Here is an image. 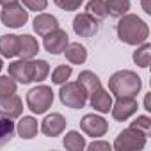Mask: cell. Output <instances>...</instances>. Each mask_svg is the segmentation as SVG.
<instances>
[{
    "instance_id": "1",
    "label": "cell",
    "mask_w": 151,
    "mask_h": 151,
    "mask_svg": "<svg viewBox=\"0 0 151 151\" xmlns=\"http://www.w3.org/2000/svg\"><path fill=\"white\" fill-rule=\"evenodd\" d=\"M116 30H117V37L123 43L132 45V46H139L144 41H147V37H149L147 23L142 18H139L137 14H128V13L123 14L119 18Z\"/></svg>"
},
{
    "instance_id": "2",
    "label": "cell",
    "mask_w": 151,
    "mask_h": 151,
    "mask_svg": "<svg viewBox=\"0 0 151 151\" xmlns=\"http://www.w3.org/2000/svg\"><path fill=\"white\" fill-rule=\"evenodd\" d=\"M142 87V80L135 71L130 69H121L116 71L112 77L109 78V91L116 96H137Z\"/></svg>"
},
{
    "instance_id": "3",
    "label": "cell",
    "mask_w": 151,
    "mask_h": 151,
    "mask_svg": "<svg viewBox=\"0 0 151 151\" xmlns=\"http://www.w3.org/2000/svg\"><path fill=\"white\" fill-rule=\"evenodd\" d=\"M59 98H60L62 105H66L69 109H84L89 94L78 82H64V84H60Z\"/></svg>"
},
{
    "instance_id": "4",
    "label": "cell",
    "mask_w": 151,
    "mask_h": 151,
    "mask_svg": "<svg viewBox=\"0 0 151 151\" xmlns=\"http://www.w3.org/2000/svg\"><path fill=\"white\" fill-rule=\"evenodd\" d=\"M146 140H147V133H144V132H140V130L130 126V128L123 130V132L116 137L112 147H114L116 151H133V149H142V147L146 146Z\"/></svg>"
},
{
    "instance_id": "5",
    "label": "cell",
    "mask_w": 151,
    "mask_h": 151,
    "mask_svg": "<svg viewBox=\"0 0 151 151\" xmlns=\"http://www.w3.org/2000/svg\"><path fill=\"white\" fill-rule=\"evenodd\" d=\"M53 103V91L48 86H36L27 93V105L34 114H45Z\"/></svg>"
},
{
    "instance_id": "6",
    "label": "cell",
    "mask_w": 151,
    "mask_h": 151,
    "mask_svg": "<svg viewBox=\"0 0 151 151\" xmlns=\"http://www.w3.org/2000/svg\"><path fill=\"white\" fill-rule=\"evenodd\" d=\"M0 20L6 27H11V29H20L27 23L29 20V11L23 9V6H20L18 2L14 4H7L4 6V9L0 11Z\"/></svg>"
},
{
    "instance_id": "7",
    "label": "cell",
    "mask_w": 151,
    "mask_h": 151,
    "mask_svg": "<svg viewBox=\"0 0 151 151\" xmlns=\"http://www.w3.org/2000/svg\"><path fill=\"white\" fill-rule=\"evenodd\" d=\"M80 128L86 135L93 137V139H98V137H103L109 130V123L101 117V116H96V114H86L80 121Z\"/></svg>"
},
{
    "instance_id": "8",
    "label": "cell",
    "mask_w": 151,
    "mask_h": 151,
    "mask_svg": "<svg viewBox=\"0 0 151 151\" xmlns=\"http://www.w3.org/2000/svg\"><path fill=\"white\" fill-rule=\"evenodd\" d=\"M137 109L139 105H137L135 96H121L116 100V103H112L110 112L116 121H126L128 117H132L137 112Z\"/></svg>"
},
{
    "instance_id": "9",
    "label": "cell",
    "mask_w": 151,
    "mask_h": 151,
    "mask_svg": "<svg viewBox=\"0 0 151 151\" xmlns=\"http://www.w3.org/2000/svg\"><path fill=\"white\" fill-rule=\"evenodd\" d=\"M43 37H45L43 45H45L46 52L52 53V55H59V53H62L64 48H66L68 43H69V36H68V32L62 30V29H55V30L48 32V34L43 36Z\"/></svg>"
},
{
    "instance_id": "10",
    "label": "cell",
    "mask_w": 151,
    "mask_h": 151,
    "mask_svg": "<svg viewBox=\"0 0 151 151\" xmlns=\"http://www.w3.org/2000/svg\"><path fill=\"white\" fill-rule=\"evenodd\" d=\"M9 77L20 84L32 82V59H20L9 64Z\"/></svg>"
},
{
    "instance_id": "11",
    "label": "cell",
    "mask_w": 151,
    "mask_h": 151,
    "mask_svg": "<svg viewBox=\"0 0 151 151\" xmlns=\"http://www.w3.org/2000/svg\"><path fill=\"white\" fill-rule=\"evenodd\" d=\"M23 112V103L22 98L16 94H0V116L16 119Z\"/></svg>"
},
{
    "instance_id": "12",
    "label": "cell",
    "mask_w": 151,
    "mask_h": 151,
    "mask_svg": "<svg viewBox=\"0 0 151 151\" xmlns=\"http://www.w3.org/2000/svg\"><path fill=\"white\" fill-rule=\"evenodd\" d=\"M66 124H68V121H66V117L62 114L52 112L41 121V132L46 137H59L66 130Z\"/></svg>"
},
{
    "instance_id": "13",
    "label": "cell",
    "mask_w": 151,
    "mask_h": 151,
    "mask_svg": "<svg viewBox=\"0 0 151 151\" xmlns=\"http://www.w3.org/2000/svg\"><path fill=\"white\" fill-rule=\"evenodd\" d=\"M73 30L80 37H93L98 32V22L91 18L87 13H80L73 20Z\"/></svg>"
},
{
    "instance_id": "14",
    "label": "cell",
    "mask_w": 151,
    "mask_h": 151,
    "mask_svg": "<svg viewBox=\"0 0 151 151\" xmlns=\"http://www.w3.org/2000/svg\"><path fill=\"white\" fill-rule=\"evenodd\" d=\"M89 103L91 107L100 112V114H107L112 107V96L109 94V91H105L103 87H98L96 91H93L89 94Z\"/></svg>"
},
{
    "instance_id": "15",
    "label": "cell",
    "mask_w": 151,
    "mask_h": 151,
    "mask_svg": "<svg viewBox=\"0 0 151 151\" xmlns=\"http://www.w3.org/2000/svg\"><path fill=\"white\" fill-rule=\"evenodd\" d=\"M0 53L6 59H13L20 53V36L6 34L0 36Z\"/></svg>"
},
{
    "instance_id": "16",
    "label": "cell",
    "mask_w": 151,
    "mask_h": 151,
    "mask_svg": "<svg viewBox=\"0 0 151 151\" xmlns=\"http://www.w3.org/2000/svg\"><path fill=\"white\" fill-rule=\"evenodd\" d=\"M55 29H59V20L53 14L41 13V14L36 16V20H34V30L39 36H46L48 32H52Z\"/></svg>"
},
{
    "instance_id": "17",
    "label": "cell",
    "mask_w": 151,
    "mask_h": 151,
    "mask_svg": "<svg viewBox=\"0 0 151 151\" xmlns=\"http://www.w3.org/2000/svg\"><path fill=\"white\" fill-rule=\"evenodd\" d=\"M37 130H39V124H37V119L32 117V116H23L16 126V132L22 139L25 140H30L37 135Z\"/></svg>"
},
{
    "instance_id": "18",
    "label": "cell",
    "mask_w": 151,
    "mask_h": 151,
    "mask_svg": "<svg viewBox=\"0 0 151 151\" xmlns=\"http://www.w3.org/2000/svg\"><path fill=\"white\" fill-rule=\"evenodd\" d=\"M62 53L66 55V59L71 64H84L87 60V50L80 43H68V46L64 48Z\"/></svg>"
},
{
    "instance_id": "19",
    "label": "cell",
    "mask_w": 151,
    "mask_h": 151,
    "mask_svg": "<svg viewBox=\"0 0 151 151\" xmlns=\"http://www.w3.org/2000/svg\"><path fill=\"white\" fill-rule=\"evenodd\" d=\"M39 52V45L36 41V37H32L30 34H23L20 36V57L22 59H34Z\"/></svg>"
},
{
    "instance_id": "20",
    "label": "cell",
    "mask_w": 151,
    "mask_h": 151,
    "mask_svg": "<svg viewBox=\"0 0 151 151\" xmlns=\"http://www.w3.org/2000/svg\"><path fill=\"white\" fill-rule=\"evenodd\" d=\"M62 144H64V147L69 149V151H82V149H86V139H84V137L80 135V132H77V130L68 132L66 137H64V140H62Z\"/></svg>"
},
{
    "instance_id": "21",
    "label": "cell",
    "mask_w": 151,
    "mask_h": 151,
    "mask_svg": "<svg viewBox=\"0 0 151 151\" xmlns=\"http://www.w3.org/2000/svg\"><path fill=\"white\" fill-rule=\"evenodd\" d=\"M78 84L87 91V94H91L93 91H96L98 87H101V82L98 78V75H94L93 71L86 69V71H80L78 75Z\"/></svg>"
},
{
    "instance_id": "22",
    "label": "cell",
    "mask_w": 151,
    "mask_h": 151,
    "mask_svg": "<svg viewBox=\"0 0 151 151\" xmlns=\"http://www.w3.org/2000/svg\"><path fill=\"white\" fill-rule=\"evenodd\" d=\"M105 7L107 14L112 18H121L130 11V0H105Z\"/></svg>"
},
{
    "instance_id": "23",
    "label": "cell",
    "mask_w": 151,
    "mask_h": 151,
    "mask_svg": "<svg viewBox=\"0 0 151 151\" xmlns=\"http://www.w3.org/2000/svg\"><path fill=\"white\" fill-rule=\"evenodd\" d=\"M151 60V45L147 41H144L142 45H139V48L133 52V62L139 68H147Z\"/></svg>"
},
{
    "instance_id": "24",
    "label": "cell",
    "mask_w": 151,
    "mask_h": 151,
    "mask_svg": "<svg viewBox=\"0 0 151 151\" xmlns=\"http://www.w3.org/2000/svg\"><path fill=\"white\" fill-rule=\"evenodd\" d=\"M86 13L94 18L96 22H101L107 16V7H105V0H89L86 6Z\"/></svg>"
},
{
    "instance_id": "25",
    "label": "cell",
    "mask_w": 151,
    "mask_h": 151,
    "mask_svg": "<svg viewBox=\"0 0 151 151\" xmlns=\"http://www.w3.org/2000/svg\"><path fill=\"white\" fill-rule=\"evenodd\" d=\"M14 130H16V126H14L13 119L0 116V147H2L4 144H7V142L13 139Z\"/></svg>"
},
{
    "instance_id": "26",
    "label": "cell",
    "mask_w": 151,
    "mask_h": 151,
    "mask_svg": "<svg viewBox=\"0 0 151 151\" xmlns=\"http://www.w3.org/2000/svg\"><path fill=\"white\" fill-rule=\"evenodd\" d=\"M50 73V64L43 59L32 60V82H43Z\"/></svg>"
},
{
    "instance_id": "27",
    "label": "cell",
    "mask_w": 151,
    "mask_h": 151,
    "mask_svg": "<svg viewBox=\"0 0 151 151\" xmlns=\"http://www.w3.org/2000/svg\"><path fill=\"white\" fill-rule=\"evenodd\" d=\"M71 73H73L71 66H68V64H60V66H57V68L53 69V73H52V82L57 84V86H60V84H64V82L69 80Z\"/></svg>"
},
{
    "instance_id": "28",
    "label": "cell",
    "mask_w": 151,
    "mask_h": 151,
    "mask_svg": "<svg viewBox=\"0 0 151 151\" xmlns=\"http://www.w3.org/2000/svg\"><path fill=\"white\" fill-rule=\"evenodd\" d=\"M16 80H13L9 75L7 77H0V94H14L16 93Z\"/></svg>"
},
{
    "instance_id": "29",
    "label": "cell",
    "mask_w": 151,
    "mask_h": 151,
    "mask_svg": "<svg viewBox=\"0 0 151 151\" xmlns=\"http://www.w3.org/2000/svg\"><path fill=\"white\" fill-rule=\"evenodd\" d=\"M53 4L62 11H77L84 4V0H53Z\"/></svg>"
},
{
    "instance_id": "30",
    "label": "cell",
    "mask_w": 151,
    "mask_h": 151,
    "mask_svg": "<svg viewBox=\"0 0 151 151\" xmlns=\"http://www.w3.org/2000/svg\"><path fill=\"white\" fill-rule=\"evenodd\" d=\"M130 126L137 128V130H140L144 133H149V130H151V119H149V116H137V119Z\"/></svg>"
},
{
    "instance_id": "31",
    "label": "cell",
    "mask_w": 151,
    "mask_h": 151,
    "mask_svg": "<svg viewBox=\"0 0 151 151\" xmlns=\"http://www.w3.org/2000/svg\"><path fill=\"white\" fill-rule=\"evenodd\" d=\"M22 2L27 7V11H36V13L45 11L48 6V0H22Z\"/></svg>"
},
{
    "instance_id": "32",
    "label": "cell",
    "mask_w": 151,
    "mask_h": 151,
    "mask_svg": "<svg viewBox=\"0 0 151 151\" xmlns=\"http://www.w3.org/2000/svg\"><path fill=\"white\" fill-rule=\"evenodd\" d=\"M86 147L89 151H110L112 149V144H109L105 140H93L91 144H86Z\"/></svg>"
},
{
    "instance_id": "33",
    "label": "cell",
    "mask_w": 151,
    "mask_h": 151,
    "mask_svg": "<svg viewBox=\"0 0 151 151\" xmlns=\"http://www.w3.org/2000/svg\"><path fill=\"white\" fill-rule=\"evenodd\" d=\"M142 9H144V13L146 14H151V4H149V0H142Z\"/></svg>"
},
{
    "instance_id": "34",
    "label": "cell",
    "mask_w": 151,
    "mask_h": 151,
    "mask_svg": "<svg viewBox=\"0 0 151 151\" xmlns=\"http://www.w3.org/2000/svg\"><path fill=\"white\" fill-rule=\"evenodd\" d=\"M144 110L151 112V105H149V94H146V98H144Z\"/></svg>"
},
{
    "instance_id": "35",
    "label": "cell",
    "mask_w": 151,
    "mask_h": 151,
    "mask_svg": "<svg viewBox=\"0 0 151 151\" xmlns=\"http://www.w3.org/2000/svg\"><path fill=\"white\" fill-rule=\"evenodd\" d=\"M14 2H18V0H0V4H2V6H7V4H14Z\"/></svg>"
},
{
    "instance_id": "36",
    "label": "cell",
    "mask_w": 151,
    "mask_h": 151,
    "mask_svg": "<svg viewBox=\"0 0 151 151\" xmlns=\"http://www.w3.org/2000/svg\"><path fill=\"white\" fill-rule=\"evenodd\" d=\"M2 68H4V62H2V57H0V71H2Z\"/></svg>"
}]
</instances>
